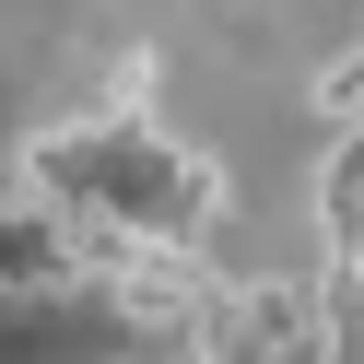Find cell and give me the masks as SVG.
I'll use <instances>...</instances> for the list:
<instances>
[{
	"instance_id": "6da1fadb",
	"label": "cell",
	"mask_w": 364,
	"mask_h": 364,
	"mask_svg": "<svg viewBox=\"0 0 364 364\" xmlns=\"http://www.w3.org/2000/svg\"><path fill=\"white\" fill-rule=\"evenodd\" d=\"M306 118H317V141H341V129H364V48H341L329 71L306 82Z\"/></svg>"
}]
</instances>
